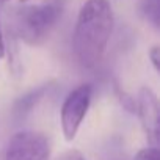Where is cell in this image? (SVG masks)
I'll return each mask as SVG.
<instances>
[{
  "label": "cell",
  "instance_id": "1",
  "mask_svg": "<svg viewBox=\"0 0 160 160\" xmlns=\"http://www.w3.org/2000/svg\"><path fill=\"white\" fill-rule=\"evenodd\" d=\"M113 28L115 16L108 0H87L82 5L72 33V50L80 66L93 69L102 61Z\"/></svg>",
  "mask_w": 160,
  "mask_h": 160
},
{
  "label": "cell",
  "instance_id": "2",
  "mask_svg": "<svg viewBox=\"0 0 160 160\" xmlns=\"http://www.w3.org/2000/svg\"><path fill=\"white\" fill-rule=\"evenodd\" d=\"M60 16L61 5L58 2L18 8L13 16L14 32L18 38L27 46H41L50 36Z\"/></svg>",
  "mask_w": 160,
  "mask_h": 160
},
{
  "label": "cell",
  "instance_id": "3",
  "mask_svg": "<svg viewBox=\"0 0 160 160\" xmlns=\"http://www.w3.org/2000/svg\"><path fill=\"white\" fill-rule=\"evenodd\" d=\"M93 99V85L91 83H82L64 98L61 110H60V122H61V132L66 141H72L78 129L82 126L90 105Z\"/></svg>",
  "mask_w": 160,
  "mask_h": 160
},
{
  "label": "cell",
  "instance_id": "4",
  "mask_svg": "<svg viewBox=\"0 0 160 160\" xmlns=\"http://www.w3.org/2000/svg\"><path fill=\"white\" fill-rule=\"evenodd\" d=\"M50 143L47 135L36 130L14 133L7 146L3 160H49Z\"/></svg>",
  "mask_w": 160,
  "mask_h": 160
},
{
  "label": "cell",
  "instance_id": "5",
  "mask_svg": "<svg viewBox=\"0 0 160 160\" xmlns=\"http://www.w3.org/2000/svg\"><path fill=\"white\" fill-rule=\"evenodd\" d=\"M135 102H137L135 113L140 118L141 127L144 130V135H146L149 144L158 146L160 108H158V99H157L155 93L149 87H143V88H140Z\"/></svg>",
  "mask_w": 160,
  "mask_h": 160
},
{
  "label": "cell",
  "instance_id": "6",
  "mask_svg": "<svg viewBox=\"0 0 160 160\" xmlns=\"http://www.w3.org/2000/svg\"><path fill=\"white\" fill-rule=\"evenodd\" d=\"M44 93H46V87H41V88H36V90L24 94L21 99L16 101V104L13 107V116L16 119H24L33 110V107L41 101V98L44 96Z\"/></svg>",
  "mask_w": 160,
  "mask_h": 160
},
{
  "label": "cell",
  "instance_id": "7",
  "mask_svg": "<svg viewBox=\"0 0 160 160\" xmlns=\"http://www.w3.org/2000/svg\"><path fill=\"white\" fill-rule=\"evenodd\" d=\"M140 14L155 30H158L160 28V0H141Z\"/></svg>",
  "mask_w": 160,
  "mask_h": 160
},
{
  "label": "cell",
  "instance_id": "8",
  "mask_svg": "<svg viewBox=\"0 0 160 160\" xmlns=\"http://www.w3.org/2000/svg\"><path fill=\"white\" fill-rule=\"evenodd\" d=\"M133 160H160V151H158V146H152L149 144L148 148H143L140 149Z\"/></svg>",
  "mask_w": 160,
  "mask_h": 160
},
{
  "label": "cell",
  "instance_id": "9",
  "mask_svg": "<svg viewBox=\"0 0 160 160\" xmlns=\"http://www.w3.org/2000/svg\"><path fill=\"white\" fill-rule=\"evenodd\" d=\"M118 96H119V102H121V105H122L129 113L133 115V113H135V108H137L135 98H132L130 94H127V93H124V91H119Z\"/></svg>",
  "mask_w": 160,
  "mask_h": 160
},
{
  "label": "cell",
  "instance_id": "10",
  "mask_svg": "<svg viewBox=\"0 0 160 160\" xmlns=\"http://www.w3.org/2000/svg\"><path fill=\"white\" fill-rule=\"evenodd\" d=\"M148 57H149L154 69L158 72V69H160V49H158V46H152L148 52Z\"/></svg>",
  "mask_w": 160,
  "mask_h": 160
},
{
  "label": "cell",
  "instance_id": "11",
  "mask_svg": "<svg viewBox=\"0 0 160 160\" xmlns=\"http://www.w3.org/2000/svg\"><path fill=\"white\" fill-rule=\"evenodd\" d=\"M58 160H87L82 154H80L78 151H75V149H72V151H68V152H64Z\"/></svg>",
  "mask_w": 160,
  "mask_h": 160
},
{
  "label": "cell",
  "instance_id": "12",
  "mask_svg": "<svg viewBox=\"0 0 160 160\" xmlns=\"http://www.w3.org/2000/svg\"><path fill=\"white\" fill-rule=\"evenodd\" d=\"M7 55V47H5V39H3V33H2V25H0V60Z\"/></svg>",
  "mask_w": 160,
  "mask_h": 160
},
{
  "label": "cell",
  "instance_id": "13",
  "mask_svg": "<svg viewBox=\"0 0 160 160\" xmlns=\"http://www.w3.org/2000/svg\"><path fill=\"white\" fill-rule=\"evenodd\" d=\"M7 2H10V0H0V3H7Z\"/></svg>",
  "mask_w": 160,
  "mask_h": 160
},
{
  "label": "cell",
  "instance_id": "14",
  "mask_svg": "<svg viewBox=\"0 0 160 160\" xmlns=\"http://www.w3.org/2000/svg\"><path fill=\"white\" fill-rule=\"evenodd\" d=\"M21 2H27V0H21Z\"/></svg>",
  "mask_w": 160,
  "mask_h": 160
}]
</instances>
